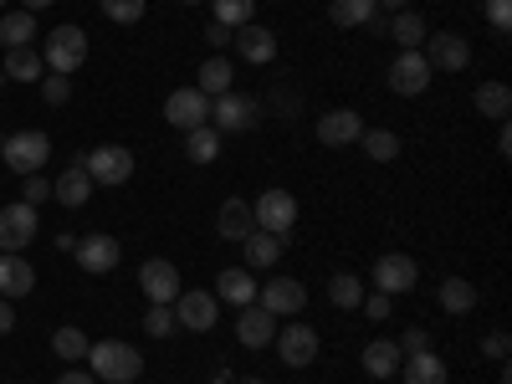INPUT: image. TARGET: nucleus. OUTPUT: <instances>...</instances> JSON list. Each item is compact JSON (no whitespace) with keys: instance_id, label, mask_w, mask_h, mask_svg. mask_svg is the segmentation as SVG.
I'll return each instance as SVG.
<instances>
[{"instance_id":"obj_1","label":"nucleus","mask_w":512,"mask_h":384,"mask_svg":"<svg viewBox=\"0 0 512 384\" xmlns=\"http://www.w3.org/2000/svg\"><path fill=\"white\" fill-rule=\"evenodd\" d=\"M88 364H93V379H108V384H134L144 374V354L134 344H118V338L93 344L88 349Z\"/></svg>"},{"instance_id":"obj_2","label":"nucleus","mask_w":512,"mask_h":384,"mask_svg":"<svg viewBox=\"0 0 512 384\" xmlns=\"http://www.w3.org/2000/svg\"><path fill=\"white\" fill-rule=\"evenodd\" d=\"M41 62H47V72H62V77H72L82 62H88V31L82 26H57L52 36H47V47H41Z\"/></svg>"},{"instance_id":"obj_3","label":"nucleus","mask_w":512,"mask_h":384,"mask_svg":"<svg viewBox=\"0 0 512 384\" xmlns=\"http://www.w3.org/2000/svg\"><path fill=\"white\" fill-rule=\"evenodd\" d=\"M0 159H6L16 175H41V164L52 159V139L41 134V128H21V134H11L6 144H0Z\"/></svg>"},{"instance_id":"obj_4","label":"nucleus","mask_w":512,"mask_h":384,"mask_svg":"<svg viewBox=\"0 0 512 384\" xmlns=\"http://www.w3.org/2000/svg\"><path fill=\"white\" fill-rule=\"evenodd\" d=\"M82 169L93 175V185H128L134 180V154H128L123 144H98L77 159Z\"/></svg>"},{"instance_id":"obj_5","label":"nucleus","mask_w":512,"mask_h":384,"mask_svg":"<svg viewBox=\"0 0 512 384\" xmlns=\"http://www.w3.org/2000/svg\"><path fill=\"white\" fill-rule=\"evenodd\" d=\"M251 221H256V231H272V236H287L292 226H297V195L292 190H262L256 195V205H251Z\"/></svg>"},{"instance_id":"obj_6","label":"nucleus","mask_w":512,"mask_h":384,"mask_svg":"<svg viewBox=\"0 0 512 384\" xmlns=\"http://www.w3.org/2000/svg\"><path fill=\"white\" fill-rule=\"evenodd\" d=\"M420 57L431 62V72H466L472 67V41L456 36V31H431Z\"/></svg>"},{"instance_id":"obj_7","label":"nucleus","mask_w":512,"mask_h":384,"mask_svg":"<svg viewBox=\"0 0 512 384\" xmlns=\"http://www.w3.org/2000/svg\"><path fill=\"white\" fill-rule=\"evenodd\" d=\"M374 292H384V297H400V292H415V282H420V267H415V256H405V251H390V256H379L374 262Z\"/></svg>"},{"instance_id":"obj_8","label":"nucleus","mask_w":512,"mask_h":384,"mask_svg":"<svg viewBox=\"0 0 512 384\" xmlns=\"http://www.w3.org/2000/svg\"><path fill=\"white\" fill-rule=\"evenodd\" d=\"M256 303H262L272 318H297L308 308V287L297 277H272L267 287H256Z\"/></svg>"},{"instance_id":"obj_9","label":"nucleus","mask_w":512,"mask_h":384,"mask_svg":"<svg viewBox=\"0 0 512 384\" xmlns=\"http://www.w3.org/2000/svg\"><path fill=\"white\" fill-rule=\"evenodd\" d=\"M277 359H282L287 369H308V364L318 359V328L292 318V323L277 333Z\"/></svg>"},{"instance_id":"obj_10","label":"nucleus","mask_w":512,"mask_h":384,"mask_svg":"<svg viewBox=\"0 0 512 384\" xmlns=\"http://www.w3.org/2000/svg\"><path fill=\"white\" fill-rule=\"evenodd\" d=\"M256 123V98H246V93H221V98H210V128L216 134H241V128H251Z\"/></svg>"},{"instance_id":"obj_11","label":"nucleus","mask_w":512,"mask_h":384,"mask_svg":"<svg viewBox=\"0 0 512 384\" xmlns=\"http://www.w3.org/2000/svg\"><path fill=\"white\" fill-rule=\"evenodd\" d=\"M431 62H425L420 52H400L395 57V67H390V93L395 98H420L425 88H431Z\"/></svg>"},{"instance_id":"obj_12","label":"nucleus","mask_w":512,"mask_h":384,"mask_svg":"<svg viewBox=\"0 0 512 384\" xmlns=\"http://www.w3.org/2000/svg\"><path fill=\"white\" fill-rule=\"evenodd\" d=\"M164 118L180 128V134H190V128H200V123H210V98L200 93V88H175L164 98Z\"/></svg>"},{"instance_id":"obj_13","label":"nucleus","mask_w":512,"mask_h":384,"mask_svg":"<svg viewBox=\"0 0 512 384\" xmlns=\"http://www.w3.org/2000/svg\"><path fill=\"white\" fill-rule=\"evenodd\" d=\"M359 139H364V118H359L354 108H328V113H318V144L349 149V144H359Z\"/></svg>"},{"instance_id":"obj_14","label":"nucleus","mask_w":512,"mask_h":384,"mask_svg":"<svg viewBox=\"0 0 512 384\" xmlns=\"http://www.w3.org/2000/svg\"><path fill=\"white\" fill-rule=\"evenodd\" d=\"M72 256H77V267L88 272V277H108L113 267H118V256H123V246L113 241V236H82L77 246H72Z\"/></svg>"},{"instance_id":"obj_15","label":"nucleus","mask_w":512,"mask_h":384,"mask_svg":"<svg viewBox=\"0 0 512 384\" xmlns=\"http://www.w3.org/2000/svg\"><path fill=\"white\" fill-rule=\"evenodd\" d=\"M139 287H144L149 303H175V297L185 292V287H180L175 262H164V256H149V262L139 267Z\"/></svg>"},{"instance_id":"obj_16","label":"nucleus","mask_w":512,"mask_h":384,"mask_svg":"<svg viewBox=\"0 0 512 384\" xmlns=\"http://www.w3.org/2000/svg\"><path fill=\"white\" fill-rule=\"evenodd\" d=\"M31 236H36V205L16 200L0 210V251H26Z\"/></svg>"},{"instance_id":"obj_17","label":"nucleus","mask_w":512,"mask_h":384,"mask_svg":"<svg viewBox=\"0 0 512 384\" xmlns=\"http://www.w3.org/2000/svg\"><path fill=\"white\" fill-rule=\"evenodd\" d=\"M175 323L190 333H210L216 328V292H180L175 297Z\"/></svg>"},{"instance_id":"obj_18","label":"nucleus","mask_w":512,"mask_h":384,"mask_svg":"<svg viewBox=\"0 0 512 384\" xmlns=\"http://www.w3.org/2000/svg\"><path fill=\"white\" fill-rule=\"evenodd\" d=\"M236 338H241L246 349H267L272 338H277V318H272L262 303H246L241 318H236Z\"/></svg>"},{"instance_id":"obj_19","label":"nucleus","mask_w":512,"mask_h":384,"mask_svg":"<svg viewBox=\"0 0 512 384\" xmlns=\"http://www.w3.org/2000/svg\"><path fill=\"white\" fill-rule=\"evenodd\" d=\"M231 41H236L241 62H251V67H267L277 57V31H267V26H241Z\"/></svg>"},{"instance_id":"obj_20","label":"nucleus","mask_w":512,"mask_h":384,"mask_svg":"<svg viewBox=\"0 0 512 384\" xmlns=\"http://www.w3.org/2000/svg\"><path fill=\"white\" fill-rule=\"evenodd\" d=\"M241 251H246V272H267V267H277V262H282L287 236H272V231H251V236L241 241Z\"/></svg>"},{"instance_id":"obj_21","label":"nucleus","mask_w":512,"mask_h":384,"mask_svg":"<svg viewBox=\"0 0 512 384\" xmlns=\"http://www.w3.org/2000/svg\"><path fill=\"white\" fill-rule=\"evenodd\" d=\"M36 272L21 251H0V297H31Z\"/></svg>"},{"instance_id":"obj_22","label":"nucleus","mask_w":512,"mask_h":384,"mask_svg":"<svg viewBox=\"0 0 512 384\" xmlns=\"http://www.w3.org/2000/svg\"><path fill=\"white\" fill-rule=\"evenodd\" d=\"M231 82H236V67H231V57H226V52H210V57L200 62V72H195V88H200L205 98L231 93Z\"/></svg>"},{"instance_id":"obj_23","label":"nucleus","mask_w":512,"mask_h":384,"mask_svg":"<svg viewBox=\"0 0 512 384\" xmlns=\"http://www.w3.org/2000/svg\"><path fill=\"white\" fill-rule=\"evenodd\" d=\"M400 379H405V384H446L451 369H446V359H441L436 349H425V354L400 359Z\"/></svg>"},{"instance_id":"obj_24","label":"nucleus","mask_w":512,"mask_h":384,"mask_svg":"<svg viewBox=\"0 0 512 384\" xmlns=\"http://www.w3.org/2000/svg\"><path fill=\"white\" fill-rule=\"evenodd\" d=\"M52 200H62L67 210L88 205V200H93V175H88L82 164H67V169H62V180L52 185Z\"/></svg>"},{"instance_id":"obj_25","label":"nucleus","mask_w":512,"mask_h":384,"mask_svg":"<svg viewBox=\"0 0 512 384\" xmlns=\"http://www.w3.org/2000/svg\"><path fill=\"white\" fill-rule=\"evenodd\" d=\"M436 303H441V313H451V318H466L482 297H477V282H466V277H446L441 282V292H436Z\"/></svg>"},{"instance_id":"obj_26","label":"nucleus","mask_w":512,"mask_h":384,"mask_svg":"<svg viewBox=\"0 0 512 384\" xmlns=\"http://www.w3.org/2000/svg\"><path fill=\"white\" fill-rule=\"evenodd\" d=\"M216 297H221V303L246 308V303H256V277H251L246 267H226V272L216 277Z\"/></svg>"},{"instance_id":"obj_27","label":"nucleus","mask_w":512,"mask_h":384,"mask_svg":"<svg viewBox=\"0 0 512 384\" xmlns=\"http://www.w3.org/2000/svg\"><path fill=\"white\" fill-rule=\"evenodd\" d=\"M359 364H364V374H374V379H390V374H400V349L390 344V338H374V344H364Z\"/></svg>"},{"instance_id":"obj_28","label":"nucleus","mask_w":512,"mask_h":384,"mask_svg":"<svg viewBox=\"0 0 512 384\" xmlns=\"http://www.w3.org/2000/svg\"><path fill=\"white\" fill-rule=\"evenodd\" d=\"M216 231H221V241H246V236L256 231L251 205H246V200H226V205H221V216H216Z\"/></svg>"},{"instance_id":"obj_29","label":"nucleus","mask_w":512,"mask_h":384,"mask_svg":"<svg viewBox=\"0 0 512 384\" xmlns=\"http://www.w3.org/2000/svg\"><path fill=\"white\" fill-rule=\"evenodd\" d=\"M328 303L344 308V313H359V303H364V277H359V272H333V277H328Z\"/></svg>"},{"instance_id":"obj_30","label":"nucleus","mask_w":512,"mask_h":384,"mask_svg":"<svg viewBox=\"0 0 512 384\" xmlns=\"http://www.w3.org/2000/svg\"><path fill=\"white\" fill-rule=\"evenodd\" d=\"M0 72H6L11 82H41V77H47V62H41L36 47H11V52H6V67H0Z\"/></svg>"},{"instance_id":"obj_31","label":"nucleus","mask_w":512,"mask_h":384,"mask_svg":"<svg viewBox=\"0 0 512 384\" xmlns=\"http://www.w3.org/2000/svg\"><path fill=\"white\" fill-rule=\"evenodd\" d=\"M374 16H379L374 0H333V6H328V21L344 26V31H364Z\"/></svg>"},{"instance_id":"obj_32","label":"nucleus","mask_w":512,"mask_h":384,"mask_svg":"<svg viewBox=\"0 0 512 384\" xmlns=\"http://www.w3.org/2000/svg\"><path fill=\"white\" fill-rule=\"evenodd\" d=\"M390 36L400 41V52H420L425 36H431V26H425V16H415V11H400V16L390 21Z\"/></svg>"},{"instance_id":"obj_33","label":"nucleus","mask_w":512,"mask_h":384,"mask_svg":"<svg viewBox=\"0 0 512 384\" xmlns=\"http://www.w3.org/2000/svg\"><path fill=\"white\" fill-rule=\"evenodd\" d=\"M472 103H477L482 118H497V123H502V118L512 113V88H507V82H482Z\"/></svg>"},{"instance_id":"obj_34","label":"nucleus","mask_w":512,"mask_h":384,"mask_svg":"<svg viewBox=\"0 0 512 384\" xmlns=\"http://www.w3.org/2000/svg\"><path fill=\"white\" fill-rule=\"evenodd\" d=\"M185 154H190L195 164H216V159H221V134H216L210 123L190 128V134H185Z\"/></svg>"},{"instance_id":"obj_35","label":"nucleus","mask_w":512,"mask_h":384,"mask_svg":"<svg viewBox=\"0 0 512 384\" xmlns=\"http://www.w3.org/2000/svg\"><path fill=\"white\" fill-rule=\"evenodd\" d=\"M31 31H36V16L31 11H6L0 16V47H31Z\"/></svg>"},{"instance_id":"obj_36","label":"nucleus","mask_w":512,"mask_h":384,"mask_svg":"<svg viewBox=\"0 0 512 384\" xmlns=\"http://www.w3.org/2000/svg\"><path fill=\"white\" fill-rule=\"evenodd\" d=\"M364 154L374 159V164H390V159H400V134L395 128H364Z\"/></svg>"},{"instance_id":"obj_37","label":"nucleus","mask_w":512,"mask_h":384,"mask_svg":"<svg viewBox=\"0 0 512 384\" xmlns=\"http://www.w3.org/2000/svg\"><path fill=\"white\" fill-rule=\"evenodd\" d=\"M88 349H93V344H88V333H82V328H72V323L52 333V354H57V359H67V364L88 359Z\"/></svg>"},{"instance_id":"obj_38","label":"nucleus","mask_w":512,"mask_h":384,"mask_svg":"<svg viewBox=\"0 0 512 384\" xmlns=\"http://www.w3.org/2000/svg\"><path fill=\"white\" fill-rule=\"evenodd\" d=\"M210 6H216V21L231 31L251 26V16H256V0H210Z\"/></svg>"},{"instance_id":"obj_39","label":"nucleus","mask_w":512,"mask_h":384,"mask_svg":"<svg viewBox=\"0 0 512 384\" xmlns=\"http://www.w3.org/2000/svg\"><path fill=\"white\" fill-rule=\"evenodd\" d=\"M98 11H103L113 26H139V21H144V0H98Z\"/></svg>"},{"instance_id":"obj_40","label":"nucleus","mask_w":512,"mask_h":384,"mask_svg":"<svg viewBox=\"0 0 512 384\" xmlns=\"http://www.w3.org/2000/svg\"><path fill=\"white\" fill-rule=\"evenodd\" d=\"M175 328H180L175 323V308H169V303H149V313H144V333L149 338H169Z\"/></svg>"},{"instance_id":"obj_41","label":"nucleus","mask_w":512,"mask_h":384,"mask_svg":"<svg viewBox=\"0 0 512 384\" xmlns=\"http://www.w3.org/2000/svg\"><path fill=\"white\" fill-rule=\"evenodd\" d=\"M41 98H47L52 108H62V103L72 98V77H62V72H47V77H41Z\"/></svg>"},{"instance_id":"obj_42","label":"nucleus","mask_w":512,"mask_h":384,"mask_svg":"<svg viewBox=\"0 0 512 384\" xmlns=\"http://www.w3.org/2000/svg\"><path fill=\"white\" fill-rule=\"evenodd\" d=\"M359 308H364V318H369V323H384V318L395 313V297H384V292H364V303H359Z\"/></svg>"},{"instance_id":"obj_43","label":"nucleus","mask_w":512,"mask_h":384,"mask_svg":"<svg viewBox=\"0 0 512 384\" xmlns=\"http://www.w3.org/2000/svg\"><path fill=\"white\" fill-rule=\"evenodd\" d=\"M482 11L492 31H512V0H482Z\"/></svg>"},{"instance_id":"obj_44","label":"nucleus","mask_w":512,"mask_h":384,"mask_svg":"<svg viewBox=\"0 0 512 384\" xmlns=\"http://www.w3.org/2000/svg\"><path fill=\"white\" fill-rule=\"evenodd\" d=\"M395 349H400V359H410V354H425V349H431V333H425V328H405Z\"/></svg>"},{"instance_id":"obj_45","label":"nucleus","mask_w":512,"mask_h":384,"mask_svg":"<svg viewBox=\"0 0 512 384\" xmlns=\"http://www.w3.org/2000/svg\"><path fill=\"white\" fill-rule=\"evenodd\" d=\"M507 349H512V338H507L502 328H492V333L482 338V354H487V359H507Z\"/></svg>"},{"instance_id":"obj_46","label":"nucleus","mask_w":512,"mask_h":384,"mask_svg":"<svg viewBox=\"0 0 512 384\" xmlns=\"http://www.w3.org/2000/svg\"><path fill=\"white\" fill-rule=\"evenodd\" d=\"M26 205H41V200H52V180H41V175H26Z\"/></svg>"},{"instance_id":"obj_47","label":"nucleus","mask_w":512,"mask_h":384,"mask_svg":"<svg viewBox=\"0 0 512 384\" xmlns=\"http://www.w3.org/2000/svg\"><path fill=\"white\" fill-rule=\"evenodd\" d=\"M231 36H236V31H231V26H221V21H210V26H205L210 52H226V47H231Z\"/></svg>"},{"instance_id":"obj_48","label":"nucleus","mask_w":512,"mask_h":384,"mask_svg":"<svg viewBox=\"0 0 512 384\" xmlns=\"http://www.w3.org/2000/svg\"><path fill=\"white\" fill-rule=\"evenodd\" d=\"M16 328V308H11V297H0V333H11Z\"/></svg>"},{"instance_id":"obj_49","label":"nucleus","mask_w":512,"mask_h":384,"mask_svg":"<svg viewBox=\"0 0 512 384\" xmlns=\"http://www.w3.org/2000/svg\"><path fill=\"white\" fill-rule=\"evenodd\" d=\"M57 384H98V379H93V374H82V369H67Z\"/></svg>"},{"instance_id":"obj_50","label":"nucleus","mask_w":512,"mask_h":384,"mask_svg":"<svg viewBox=\"0 0 512 384\" xmlns=\"http://www.w3.org/2000/svg\"><path fill=\"white\" fill-rule=\"evenodd\" d=\"M497 154H512V134H507V118H502V134H497Z\"/></svg>"},{"instance_id":"obj_51","label":"nucleus","mask_w":512,"mask_h":384,"mask_svg":"<svg viewBox=\"0 0 512 384\" xmlns=\"http://www.w3.org/2000/svg\"><path fill=\"white\" fill-rule=\"evenodd\" d=\"M47 6H57V0H21V11H31V16H36V11H47Z\"/></svg>"},{"instance_id":"obj_52","label":"nucleus","mask_w":512,"mask_h":384,"mask_svg":"<svg viewBox=\"0 0 512 384\" xmlns=\"http://www.w3.org/2000/svg\"><path fill=\"white\" fill-rule=\"evenodd\" d=\"M374 6H379V11H395V16H400V11H405V0H374Z\"/></svg>"},{"instance_id":"obj_53","label":"nucleus","mask_w":512,"mask_h":384,"mask_svg":"<svg viewBox=\"0 0 512 384\" xmlns=\"http://www.w3.org/2000/svg\"><path fill=\"white\" fill-rule=\"evenodd\" d=\"M6 82H11V77H6V72H0V88H6Z\"/></svg>"},{"instance_id":"obj_54","label":"nucleus","mask_w":512,"mask_h":384,"mask_svg":"<svg viewBox=\"0 0 512 384\" xmlns=\"http://www.w3.org/2000/svg\"><path fill=\"white\" fill-rule=\"evenodd\" d=\"M180 6H200V0H180Z\"/></svg>"},{"instance_id":"obj_55","label":"nucleus","mask_w":512,"mask_h":384,"mask_svg":"<svg viewBox=\"0 0 512 384\" xmlns=\"http://www.w3.org/2000/svg\"><path fill=\"white\" fill-rule=\"evenodd\" d=\"M0 6H6V0H0Z\"/></svg>"}]
</instances>
